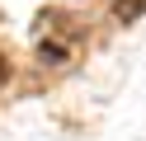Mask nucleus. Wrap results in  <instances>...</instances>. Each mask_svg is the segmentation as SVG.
<instances>
[{
    "mask_svg": "<svg viewBox=\"0 0 146 141\" xmlns=\"http://www.w3.org/2000/svg\"><path fill=\"white\" fill-rule=\"evenodd\" d=\"M113 14H118V19H123V24H127V19H137V14H146V0H118V5H113Z\"/></svg>",
    "mask_w": 146,
    "mask_h": 141,
    "instance_id": "nucleus-1",
    "label": "nucleus"
},
{
    "mask_svg": "<svg viewBox=\"0 0 146 141\" xmlns=\"http://www.w3.org/2000/svg\"><path fill=\"white\" fill-rule=\"evenodd\" d=\"M61 56H66V52H61V47H57V42H52V47H47V42H42V61H61Z\"/></svg>",
    "mask_w": 146,
    "mask_h": 141,
    "instance_id": "nucleus-2",
    "label": "nucleus"
}]
</instances>
